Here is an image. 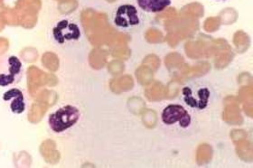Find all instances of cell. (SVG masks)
<instances>
[{
  "mask_svg": "<svg viewBox=\"0 0 253 168\" xmlns=\"http://www.w3.org/2000/svg\"><path fill=\"white\" fill-rule=\"evenodd\" d=\"M81 113L77 107L65 105L50 114L48 118V125L54 133H63L76 125L79 121Z\"/></svg>",
  "mask_w": 253,
  "mask_h": 168,
  "instance_id": "obj_2",
  "label": "cell"
},
{
  "mask_svg": "<svg viewBox=\"0 0 253 168\" xmlns=\"http://www.w3.org/2000/svg\"><path fill=\"white\" fill-rule=\"evenodd\" d=\"M138 6L148 13H159L171 5V0H137Z\"/></svg>",
  "mask_w": 253,
  "mask_h": 168,
  "instance_id": "obj_8",
  "label": "cell"
},
{
  "mask_svg": "<svg viewBox=\"0 0 253 168\" xmlns=\"http://www.w3.org/2000/svg\"><path fill=\"white\" fill-rule=\"evenodd\" d=\"M24 74V64L17 56L4 55L0 57V87L16 86L21 82Z\"/></svg>",
  "mask_w": 253,
  "mask_h": 168,
  "instance_id": "obj_1",
  "label": "cell"
},
{
  "mask_svg": "<svg viewBox=\"0 0 253 168\" xmlns=\"http://www.w3.org/2000/svg\"><path fill=\"white\" fill-rule=\"evenodd\" d=\"M183 98L185 104L196 110H205L208 106L209 98L211 96L210 89L207 87H188L185 86L182 89Z\"/></svg>",
  "mask_w": 253,
  "mask_h": 168,
  "instance_id": "obj_4",
  "label": "cell"
},
{
  "mask_svg": "<svg viewBox=\"0 0 253 168\" xmlns=\"http://www.w3.org/2000/svg\"><path fill=\"white\" fill-rule=\"evenodd\" d=\"M162 121L168 126L178 124L181 127L186 128L190 126L192 119L188 111L183 106L171 104L164 109Z\"/></svg>",
  "mask_w": 253,
  "mask_h": 168,
  "instance_id": "obj_6",
  "label": "cell"
},
{
  "mask_svg": "<svg viewBox=\"0 0 253 168\" xmlns=\"http://www.w3.org/2000/svg\"><path fill=\"white\" fill-rule=\"evenodd\" d=\"M113 22L119 28L129 29L139 25L140 16L136 6L126 4L120 5L117 8L113 17Z\"/></svg>",
  "mask_w": 253,
  "mask_h": 168,
  "instance_id": "obj_5",
  "label": "cell"
},
{
  "mask_svg": "<svg viewBox=\"0 0 253 168\" xmlns=\"http://www.w3.org/2000/svg\"><path fill=\"white\" fill-rule=\"evenodd\" d=\"M52 35L55 42L59 44H64L79 40L82 32L75 22L70 19H62L53 27Z\"/></svg>",
  "mask_w": 253,
  "mask_h": 168,
  "instance_id": "obj_3",
  "label": "cell"
},
{
  "mask_svg": "<svg viewBox=\"0 0 253 168\" xmlns=\"http://www.w3.org/2000/svg\"><path fill=\"white\" fill-rule=\"evenodd\" d=\"M3 100L8 103L9 110L13 114H23L27 108V98L21 89L11 88L3 94Z\"/></svg>",
  "mask_w": 253,
  "mask_h": 168,
  "instance_id": "obj_7",
  "label": "cell"
},
{
  "mask_svg": "<svg viewBox=\"0 0 253 168\" xmlns=\"http://www.w3.org/2000/svg\"><path fill=\"white\" fill-rule=\"evenodd\" d=\"M221 1H225V0H221Z\"/></svg>",
  "mask_w": 253,
  "mask_h": 168,
  "instance_id": "obj_9",
  "label": "cell"
}]
</instances>
